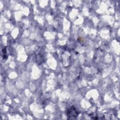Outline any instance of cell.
<instances>
[{"label": "cell", "mask_w": 120, "mask_h": 120, "mask_svg": "<svg viewBox=\"0 0 120 120\" xmlns=\"http://www.w3.org/2000/svg\"><path fill=\"white\" fill-rule=\"evenodd\" d=\"M78 114V112L75 110V108H72V107L69 109L67 112V116L68 117H70V119H74L73 117L75 118L76 117H77Z\"/></svg>", "instance_id": "6da1fadb"}]
</instances>
